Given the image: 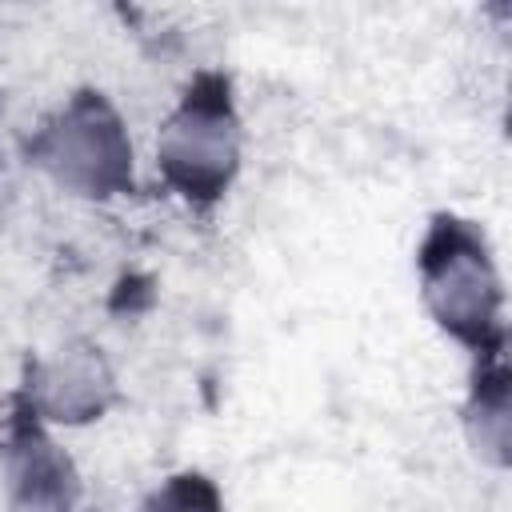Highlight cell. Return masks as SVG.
<instances>
[{
	"instance_id": "6da1fadb",
	"label": "cell",
	"mask_w": 512,
	"mask_h": 512,
	"mask_svg": "<svg viewBox=\"0 0 512 512\" xmlns=\"http://www.w3.org/2000/svg\"><path fill=\"white\" fill-rule=\"evenodd\" d=\"M36 156L60 184L84 196H108L132 180V148L112 108L96 96L68 104L36 140Z\"/></svg>"
},
{
	"instance_id": "7a4b0ae2",
	"label": "cell",
	"mask_w": 512,
	"mask_h": 512,
	"mask_svg": "<svg viewBox=\"0 0 512 512\" xmlns=\"http://www.w3.org/2000/svg\"><path fill=\"white\" fill-rule=\"evenodd\" d=\"M160 164L168 180L196 200L224 192L236 168V120L220 84H200L160 136Z\"/></svg>"
},
{
	"instance_id": "3957f363",
	"label": "cell",
	"mask_w": 512,
	"mask_h": 512,
	"mask_svg": "<svg viewBox=\"0 0 512 512\" xmlns=\"http://www.w3.org/2000/svg\"><path fill=\"white\" fill-rule=\"evenodd\" d=\"M424 288L444 328L464 340H484L496 316V276L476 240L456 228L432 240L424 256Z\"/></svg>"
},
{
	"instance_id": "277c9868",
	"label": "cell",
	"mask_w": 512,
	"mask_h": 512,
	"mask_svg": "<svg viewBox=\"0 0 512 512\" xmlns=\"http://www.w3.org/2000/svg\"><path fill=\"white\" fill-rule=\"evenodd\" d=\"M44 408L52 420H88L108 404L112 376L92 348H68L44 376Z\"/></svg>"
},
{
	"instance_id": "5b68a950",
	"label": "cell",
	"mask_w": 512,
	"mask_h": 512,
	"mask_svg": "<svg viewBox=\"0 0 512 512\" xmlns=\"http://www.w3.org/2000/svg\"><path fill=\"white\" fill-rule=\"evenodd\" d=\"M148 512H220L212 488L200 476H180L164 496H156V504Z\"/></svg>"
},
{
	"instance_id": "8992f818",
	"label": "cell",
	"mask_w": 512,
	"mask_h": 512,
	"mask_svg": "<svg viewBox=\"0 0 512 512\" xmlns=\"http://www.w3.org/2000/svg\"><path fill=\"white\" fill-rule=\"evenodd\" d=\"M0 208H4V176H0Z\"/></svg>"
}]
</instances>
